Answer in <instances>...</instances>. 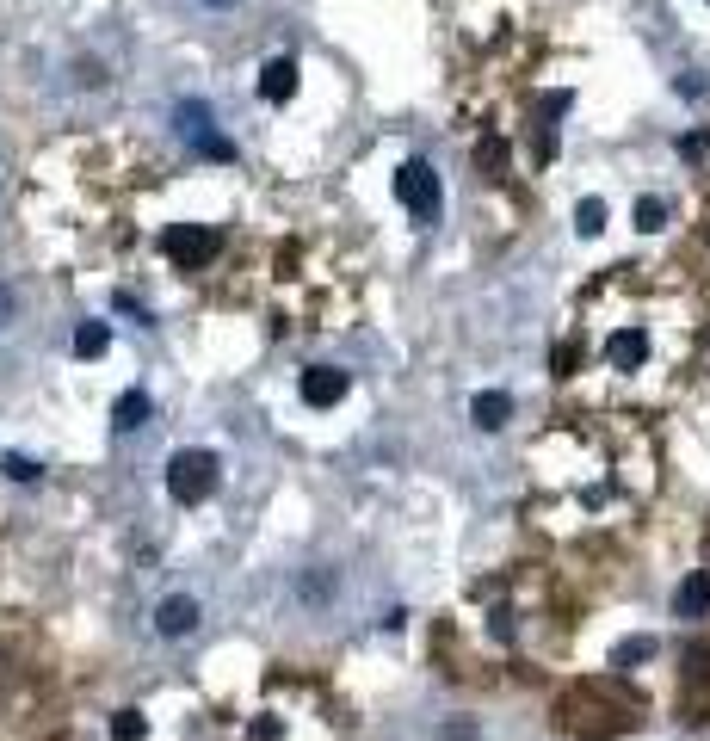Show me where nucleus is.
<instances>
[{"label": "nucleus", "instance_id": "f257e3e1", "mask_svg": "<svg viewBox=\"0 0 710 741\" xmlns=\"http://www.w3.org/2000/svg\"><path fill=\"white\" fill-rule=\"evenodd\" d=\"M217 476H223V464H217V451H173L167 457V494L180 507H198V501H210L217 494Z\"/></svg>", "mask_w": 710, "mask_h": 741}, {"label": "nucleus", "instance_id": "f03ea898", "mask_svg": "<svg viewBox=\"0 0 710 741\" xmlns=\"http://www.w3.org/2000/svg\"><path fill=\"white\" fill-rule=\"evenodd\" d=\"M396 198H402V210L414 223H439V210H445V186H439V173H433V161H402L396 167Z\"/></svg>", "mask_w": 710, "mask_h": 741}, {"label": "nucleus", "instance_id": "7ed1b4c3", "mask_svg": "<svg viewBox=\"0 0 710 741\" xmlns=\"http://www.w3.org/2000/svg\"><path fill=\"white\" fill-rule=\"evenodd\" d=\"M161 247H167V260H173V266H210L223 241H217V229H198V223L180 229V223H173V229L161 235Z\"/></svg>", "mask_w": 710, "mask_h": 741}, {"label": "nucleus", "instance_id": "20e7f679", "mask_svg": "<svg viewBox=\"0 0 710 741\" xmlns=\"http://www.w3.org/2000/svg\"><path fill=\"white\" fill-rule=\"evenodd\" d=\"M297 390H303V402H309V408H334V402H346V390H352V377H346L340 365H309V371H303V383H297Z\"/></svg>", "mask_w": 710, "mask_h": 741}, {"label": "nucleus", "instance_id": "39448f33", "mask_svg": "<svg viewBox=\"0 0 710 741\" xmlns=\"http://www.w3.org/2000/svg\"><path fill=\"white\" fill-rule=\"evenodd\" d=\"M180 136H192V143H198L210 161H229V155H235V143H223V136L210 130V105H204V99L180 105Z\"/></svg>", "mask_w": 710, "mask_h": 741}, {"label": "nucleus", "instance_id": "423d86ee", "mask_svg": "<svg viewBox=\"0 0 710 741\" xmlns=\"http://www.w3.org/2000/svg\"><path fill=\"white\" fill-rule=\"evenodd\" d=\"M606 365L624 371V377L643 371V365H649V328H612V334H606Z\"/></svg>", "mask_w": 710, "mask_h": 741}, {"label": "nucleus", "instance_id": "0eeeda50", "mask_svg": "<svg viewBox=\"0 0 710 741\" xmlns=\"http://www.w3.org/2000/svg\"><path fill=\"white\" fill-rule=\"evenodd\" d=\"M260 99H266V105L297 99V56H266V68H260Z\"/></svg>", "mask_w": 710, "mask_h": 741}, {"label": "nucleus", "instance_id": "6e6552de", "mask_svg": "<svg viewBox=\"0 0 710 741\" xmlns=\"http://www.w3.org/2000/svg\"><path fill=\"white\" fill-rule=\"evenodd\" d=\"M155 630H161V637H192V630H198V599L192 593L161 599V606H155Z\"/></svg>", "mask_w": 710, "mask_h": 741}, {"label": "nucleus", "instance_id": "1a4fd4ad", "mask_svg": "<svg viewBox=\"0 0 710 741\" xmlns=\"http://www.w3.org/2000/svg\"><path fill=\"white\" fill-rule=\"evenodd\" d=\"M470 420H476V427H482V433H494V427H507V420H513V396H507V390H482V396L470 402Z\"/></svg>", "mask_w": 710, "mask_h": 741}, {"label": "nucleus", "instance_id": "9d476101", "mask_svg": "<svg viewBox=\"0 0 710 741\" xmlns=\"http://www.w3.org/2000/svg\"><path fill=\"white\" fill-rule=\"evenodd\" d=\"M673 612H680V618H704V612H710V575H704V569L680 581V593H673Z\"/></svg>", "mask_w": 710, "mask_h": 741}, {"label": "nucleus", "instance_id": "9b49d317", "mask_svg": "<svg viewBox=\"0 0 710 741\" xmlns=\"http://www.w3.org/2000/svg\"><path fill=\"white\" fill-rule=\"evenodd\" d=\"M112 427H118V433L149 427V396H142V390H124V396H118V408H112Z\"/></svg>", "mask_w": 710, "mask_h": 741}, {"label": "nucleus", "instance_id": "f8f14e48", "mask_svg": "<svg viewBox=\"0 0 710 741\" xmlns=\"http://www.w3.org/2000/svg\"><path fill=\"white\" fill-rule=\"evenodd\" d=\"M105 346H112V334H105V322H81V328H75V352H81V359H99Z\"/></svg>", "mask_w": 710, "mask_h": 741}, {"label": "nucleus", "instance_id": "ddd939ff", "mask_svg": "<svg viewBox=\"0 0 710 741\" xmlns=\"http://www.w3.org/2000/svg\"><path fill=\"white\" fill-rule=\"evenodd\" d=\"M142 735H149V717L142 711H118L112 717V741H142Z\"/></svg>", "mask_w": 710, "mask_h": 741}, {"label": "nucleus", "instance_id": "4468645a", "mask_svg": "<svg viewBox=\"0 0 710 741\" xmlns=\"http://www.w3.org/2000/svg\"><path fill=\"white\" fill-rule=\"evenodd\" d=\"M575 229H581V235H599V229H606V204H599V198H587V204L575 210Z\"/></svg>", "mask_w": 710, "mask_h": 741}, {"label": "nucleus", "instance_id": "2eb2a0df", "mask_svg": "<svg viewBox=\"0 0 710 741\" xmlns=\"http://www.w3.org/2000/svg\"><path fill=\"white\" fill-rule=\"evenodd\" d=\"M0 470H7L13 482H38L44 476V464H31V457H19V451H7V464H0Z\"/></svg>", "mask_w": 710, "mask_h": 741}, {"label": "nucleus", "instance_id": "dca6fc26", "mask_svg": "<svg viewBox=\"0 0 710 741\" xmlns=\"http://www.w3.org/2000/svg\"><path fill=\"white\" fill-rule=\"evenodd\" d=\"M667 223V204L661 198H643V204H636V229H661Z\"/></svg>", "mask_w": 710, "mask_h": 741}, {"label": "nucleus", "instance_id": "f3484780", "mask_svg": "<svg viewBox=\"0 0 710 741\" xmlns=\"http://www.w3.org/2000/svg\"><path fill=\"white\" fill-rule=\"evenodd\" d=\"M649 655H655V643H649V637H636V643H624V649H618V667H630V661H649Z\"/></svg>", "mask_w": 710, "mask_h": 741}, {"label": "nucleus", "instance_id": "a211bd4d", "mask_svg": "<svg viewBox=\"0 0 710 741\" xmlns=\"http://www.w3.org/2000/svg\"><path fill=\"white\" fill-rule=\"evenodd\" d=\"M13 315H19V297H13V285H0V328H13Z\"/></svg>", "mask_w": 710, "mask_h": 741}, {"label": "nucleus", "instance_id": "6ab92c4d", "mask_svg": "<svg viewBox=\"0 0 710 741\" xmlns=\"http://www.w3.org/2000/svg\"><path fill=\"white\" fill-rule=\"evenodd\" d=\"M204 7H235V0H204Z\"/></svg>", "mask_w": 710, "mask_h": 741}, {"label": "nucleus", "instance_id": "aec40b11", "mask_svg": "<svg viewBox=\"0 0 710 741\" xmlns=\"http://www.w3.org/2000/svg\"><path fill=\"white\" fill-rule=\"evenodd\" d=\"M704 7H710V0H704Z\"/></svg>", "mask_w": 710, "mask_h": 741}]
</instances>
